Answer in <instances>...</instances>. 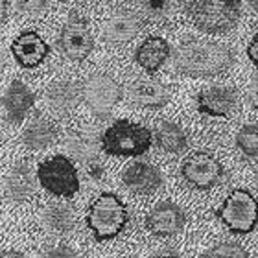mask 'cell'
Here are the masks:
<instances>
[{"label":"cell","instance_id":"cb8c5ba5","mask_svg":"<svg viewBox=\"0 0 258 258\" xmlns=\"http://www.w3.org/2000/svg\"><path fill=\"white\" fill-rule=\"evenodd\" d=\"M137 4L148 19L155 22H166L173 15V0H137Z\"/></svg>","mask_w":258,"mask_h":258},{"label":"cell","instance_id":"836d02e7","mask_svg":"<svg viewBox=\"0 0 258 258\" xmlns=\"http://www.w3.org/2000/svg\"><path fill=\"white\" fill-rule=\"evenodd\" d=\"M0 258H26V256L22 253H19V251H2Z\"/></svg>","mask_w":258,"mask_h":258},{"label":"cell","instance_id":"52a82bcc","mask_svg":"<svg viewBox=\"0 0 258 258\" xmlns=\"http://www.w3.org/2000/svg\"><path fill=\"white\" fill-rule=\"evenodd\" d=\"M83 102L98 118H105L111 114L114 105L122 100V87L118 81L107 74H92L81 85Z\"/></svg>","mask_w":258,"mask_h":258},{"label":"cell","instance_id":"4dcf8cb0","mask_svg":"<svg viewBox=\"0 0 258 258\" xmlns=\"http://www.w3.org/2000/svg\"><path fill=\"white\" fill-rule=\"evenodd\" d=\"M247 57L251 59V63H253L254 67H258V33L254 35L253 39H251V43H249Z\"/></svg>","mask_w":258,"mask_h":258},{"label":"cell","instance_id":"ac0fdd59","mask_svg":"<svg viewBox=\"0 0 258 258\" xmlns=\"http://www.w3.org/2000/svg\"><path fill=\"white\" fill-rule=\"evenodd\" d=\"M81 100H83L81 85L74 81H55L46 91V102H48L50 109L59 114L74 111Z\"/></svg>","mask_w":258,"mask_h":258},{"label":"cell","instance_id":"5bb4252c","mask_svg":"<svg viewBox=\"0 0 258 258\" xmlns=\"http://www.w3.org/2000/svg\"><path fill=\"white\" fill-rule=\"evenodd\" d=\"M2 102H4L8 122L17 125L21 124L22 120L28 116V113L32 111L33 103H35V94L21 80H13L8 87Z\"/></svg>","mask_w":258,"mask_h":258},{"label":"cell","instance_id":"e575fe53","mask_svg":"<svg viewBox=\"0 0 258 258\" xmlns=\"http://www.w3.org/2000/svg\"><path fill=\"white\" fill-rule=\"evenodd\" d=\"M4 67H6V57H4V52H2V48H0V74H2Z\"/></svg>","mask_w":258,"mask_h":258},{"label":"cell","instance_id":"e0dca14e","mask_svg":"<svg viewBox=\"0 0 258 258\" xmlns=\"http://www.w3.org/2000/svg\"><path fill=\"white\" fill-rule=\"evenodd\" d=\"M170 54H172V48H170L166 39L148 37L139 44V48L135 52V61H137L140 69L153 74L166 63Z\"/></svg>","mask_w":258,"mask_h":258},{"label":"cell","instance_id":"7c38bea8","mask_svg":"<svg viewBox=\"0 0 258 258\" xmlns=\"http://www.w3.org/2000/svg\"><path fill=\"white\" fill-rule=\"evenodd\" d=\"M50 48L37 32L26 30L19 33L11 43V54L15 57L17 64L22 69H35L43 63L48 55Z\"/></svg>","mask_w":258,"mask_h":258},{"label":"cell","instance_id":"8992f818","mask_svg":"<svg viewBox=\"0 0 258 258\" xmlns=\"http://www.w3.org/2000/svg\"><path fill=\"white\" fill-rule=\"evenodd\" d=\"M41 186L55 198H74L80 192V175L74 162L64 155H54L37 166Z\"/></svg>","mask_w":258,"mask_h":258},{"label":"cell","instance_id":"8d00e7d4","mask_svg":"<svg viewBox=\"0 0 258 258\" xmlns=\"http://www.w3.org/2000/svg\"><path fill=\"white\" fill-rule=\"evenodd\" d=\"M256 184H258V173H256Z\"/></svg>","mask_w":258,"mask_h":258},{"label":"cell","instance_id":"d4e9b609","mask_svg":"<svg viewBox=\"0 0 258 258\" xmlns=\"http://www.w3.org/2000/svg\"><path fill=\"white\" fill-rule=\"evenodd\" d=\"M236 148L242 151V155H245L247 159H256L258 157V125L245 124L238 129Z\"/></svg>","mask_w":258,"mask_h":258},{"label":"cell","instance_id":"2e32d148","mask_svg":"<svg viewBox=\"0 0 258 258\" xmlns=\"http://www.w3.org/2000/svg\"><path fill=\"white\" fill-rule=\"evenodd\" d=\"M129 100L140 107L161 109L170 102V91L155 80H137L129 85Z\"/></svg>","mask_w":258,"mask_h":258},{"label":"cell","instance_id":"d6986e66","mask_svg":"<svg viewBox=\"0 0 258 258\" xmlns=\"http://www.w3.org/2000/svg\"><path fill=\"white\" fill-rule=\"evenodd\" d=\"M35 192V177L28 162H19L11 168L6 177V196L11 201H28Z\"/></svg>","mask_w":258,"mask_h":258},{"label":"cell","instance_id":"484cf974","mask_svg":"<svg viewBox=\"0 0 258 258\" xmlns=\"http://www.w3.org/2000/svg\"><path fill=\"white\" fill-rule=\"evenodd\" d=\"M199 258H249V253L242 243L238 242H221L209 251H205Z\"/></svg>","mask_w":258,"mask_h":258},{"label":"cell","instance_id":"6da1fadb","mask_svg":"<svg viewBox=\"0 0 258 258\" xmlns=\"http://www.w3.org/2000/svg\"><path fill=\"white\" fill-rule=\"evenodd\" d=\"M234 54L225 44L188 39L175 48L173 67L188 78H212L231 69Z\"/></svg>","mask_w":258,"mask_h":258},{"label":"cell","instance_id":"f1b7e54d","mask_svg":"<svg viewBox=\"0 0 258 258\" xmlns=\"http://www.w3.org/2000/svg\"><path fill=\"white\" fill-rule=\"evenodd\" d=\"M247 100L254 109H258V78H254L247 87Z\"/></svg>","mask_w":258,"mask_h":258},{"label":"cell","instance_id":"8fae6325","mask_svg":"<svg viewBox=\"0 0 258 258\" xmlns=\"http://www.w3.org/2000/svg\"><path fill=\"white\" fill-rule=\"evenodd\" d=\"M186 216L183 209L172 201H161L146 216V227L155 236H173L183 231Z\"/></svg>","mask_w":258,"mask_h":258},{"label":"cell","instance_id":"ba28073f","mask_svg":"<svg viewBox=\"0 0 258 258\" xmlns=\"http://www.w3.org/2000/svg\"><path fill=\"white\" fill-rule=\"evenodd\" d=\"M59 48L70 61H83L94 48V37L91 33L89 22L72 11L67 24L59 33Z\"/></svg>","mask_w":258,"mask_h":258},{"label":"cell","instance_id":"d6a6232c","mask_svg":"<svg viewBox=\"0 0 258 258\" xmlns=\"http://www.w3.org/2000/svg\"><path fill=\"white\" fill-rule=\"evenodd\" d=\"M8 19V0H0V26Z\"/></svg>","mask_w":258,"mask_h":258},{"label":"cell","instance_id":"9a60e30c","mask_svg":"<svg viewBox=\"0 0 258 258\" xmlns=\"http://www.w3.org/2000/svg\"><path fill=\"white\" fill-rule=\"evenodd\" d=\"M140 28H142V24H140L139 17L133 15L131 11L120 10L114 11L113 15L105 21L103 37H105V41L114 44L129 43L140 33Z\"/></svg>","mask_w":258,"mask_h":258},{"label":"cell","instance_id":"30bf717a","mask_svg":"<svg viewBox=\"0 0 258 258\" xmlns=\"http://www.w3.org/2000/svg\"><path fill=\"white\" fill-rule=\"evenodd\" d=\"M238 103L236 89L225 85L207 87L196 96V105L201 114L214 116V118H227L234 111Z\"/></svg>","mask_w":258,"mask_h":258},{"label":"cell","instance_id":"7402d4cb","mask_svg":"<svg viewBox=\"0 0 258 258\" xmlns=\"http://www.w3.org/2000/svg\"><path fill=\"white\" fill-rule=\"evenodd\" d=\"M155 142L164 153H183L188 148V139L183 127L170 120H161L155 127Z\"/></svg>","mask_w":258,"mask_h":258},{"label":"cell","instance_id":"603a6c76","mask_svg":"<svg viewBox=\"0 0 258 258\" xmlns=\"http://www.w3.org/2000/svg\"><path fill=\"white\" fill-rule=\"evenodd\" d=\"M44 223L50 231L57 232V234H67L76 227L74 209L64 203L50 205L44 212Z\"/></svg>","mask_w":258,"mask_h":258},{"label":"cell","instance_id":"7a4b0ae2","mask_svg":"<svg viewBox=\"0 0 258 258\" xmlns=\"http://www.w3.org/2000/svg\"><path fill=\"white\" fill-rule=\"evenodd\" d=\"M127 209L124 201L113 192L100 194L87 210V227L96 242L113 240L127 225Z\"/></svg>","mask_w":258,"mask_h":258},{"label":"cell","instance_id":"4fadbf2b","mask_svg":"<svg viewBox=\"0 0 258 258\" xmlns=\"http://www.w3.org/2000/svg\"><path fill=\"white\" fill-rule=\"evenodd\" d=\"M122 181L131 192L135 194H153L162 186V175L159 168L144 161L131 162L124 172Z\"/></svg>","mask_w":258,"mask_h":258},{"label":"cell","instance_id":"d590c367","mask_svg":"<svg viewBox=\"0 0 258 258\" xmlns=\"http://www.w3.org/2000/svg\"><path fill=\"white\" fill-rule=\"evenodd\" d=\"M249 6H251V10L258 15V0H249Z\"/></svg>","mask_w":258,"mask_h":258},{"label":"cell","instance_id":"9c48e42d","mask_svg":"<svg viewBox=\"0 0 258 258\" xmlns=\"http://www.w3.org/2000/svg\"><path fill=\"white\" fill-rule=\"evenodd\" d=\"M181 175L194 188L209 190L220 183L225 172H223V166L212 155L205 153V151H198L183 161Z\"/></svg>","mask_w":258,"mask_h":258},{"label":"cell","instance_id":"277c9868","mask_svg":"<svg viewBox=\"0 0 258 258\" xmlns=\"http://www.w3.org/2000/svg\"><path fill=\"white\" fill-rule=\"evenodd\" d=\"M153 133L131 120H116L102 135V151L113 157H139L151 148Z\"/></svg>","mask_w":258,"mask_h":258},{"label":"cell","instance_id":"1f68e13d","mask_svg":"<svg viewBox=\"0 0 258 258\" xmlns=\"http://www.w3.org/2000/svg\"><path fill=\"white\" fill-rule=\"evenodd\" d=\"M153 258H183V254L172 247H162L153 254Z\"/></svg>","mask_w":258,"mask_h":258},{"label":"cell","instance_id":"ffe728a7","mask_svg":"<svg viewBox=\"0 0 258 258\" xmlns=\"http://www.w3.org/2000/svg\"><path fill=\"white\" fill-rule=\"evenodd\" d=\"M67 146L76 159L87 164L98 159V150H102V137H98L91 129H74L69 133Z\"/></svg>","mask_w":258,"mask_h":258},{"label":"cell","instance_id":"44dd1931","mask_svg":"<svg viewBox=\"0 0 258 258\" xmlns=\"http://www.w3.org/2000/svg\"><path fill=\"white\" fill-rule=\"evenodd\" d=\"M57 139V127L46 118H33L22 131V142L30 150H44Z\"/></svg>","mask_w":258,"mask_h":258},{"label":"cell","instance_id":"3957f363","mask_svg":"<svg viewBox=\"0 0 258 258\" xmlns=\"http://www.w3.org/2000/svg\"><path fill=\"white\" fill-rule=\"evenodd\" d=\"M188 15L205 33H227L242 19L240 0H190Z\"/></svg>","mask_w":258,"mask_h":258},{"label":"cell","instance_id":"83f0119b","mask_svg":"<svg viewBox=\"0 0 258 258\" xmlns=\"http://www.w3.org/2000/svg\"><path fill=\"white\" fill-rule=\"evenodd\" d=\"M41 258H80V254L76 253V251H72L70 247L59 245V247H54V249H50V251H46Z\"/></svg>","mask_w":258,"mask_h":258},{"label":"cell","instance_id":"4316f807","mask_svg":"<svg viewBox=\"0 0 258 258\" xmlns=\"http://www.w3.org/2000/svg\"><path fill=\"white\" fill-rule=\"evenodd\" d=\"M52 0H17V10L22 17H41L46 13Z\"/></svg>","mask_w":258,"mask_h":258},{"label":"cell","instance_id":"5b68a950","mask_svg":"<svg viewBox=\"0 0 258 258\" xmlns=\"http://www.w3.org/2000/svg\"><path fill=\"white\" fill-rule=\"evenodd\" d=\"M216 216L232 234H249L258 223V199L249 190H232Z\"/></svg>","mask_w":258,"mask_h":258},{"label":"cell","instance_id":"f546056e","mask_svg":"<svg viewBox=\"0 0 258 258\" xmlns=\"http://www.w3.org/2000/svg\"><path fill=\"white\" fill-rule=\"evenodd\" d=\"M85 168H87V173L91 175L92 179H102V175H103V168H102V164L98 162V159L96 161H91V162H87L85 164Z\"/></svg>","mask_w":258,"mask_h":258}]
</instances>
